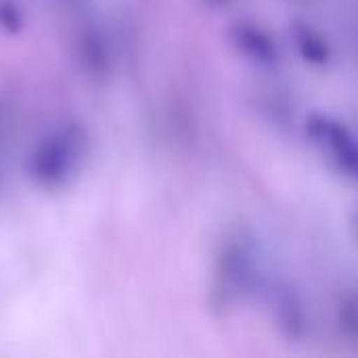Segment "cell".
Segmentation results:
<instances>
[{"mask_svg":"<svg viewBox=\"0 0 358 358\" xmlns=\"http://www.w3.org/2000/svg\"><path fill=\"white\" fill-rule=\"evenodd\" d=\"M256 250L245 235H235L227 239L220 250L218 266H216V283L218 294L224 300H235L252 289L258 279V260Z\"/></svg>","mask_w":358,"mask_h":358,"instance_id":"3957f363","label":"cell"},{"mask_svg":"<svg viewBox=\"0 0 358 358\" xmlns=\"http://www.w3.org/2000/svg\"><path fill=\"white\" fill-rule=\"evenodd\" d=\"M216 2H222V0H216Z\"/></svg>","mask_w":358,"mask_h":358,"instance_id":"9c48e42d","label":"cell"},{"mask_svg":"<svg viewBox=\"0 0 358 358\" xmlns=\"http://www.w3.org/2000/svg\"><path fill=\"white\" fill-rule=\"evenodd\" d=\"M340 321L348 336L358 342V296H350L340 306Z\"/></svg>","mask_w":358,"mask_h":358,"instance_id":"52a82bcc","label":"cell"},{"mask_svg":"<svg viewBox=\"0 0 358 358\" xmlns=\"http://www.w3.org/2000/svg\"><path fill=\"white\" fill-rule=\"evenodd\" d=\"M313 147L340 174L358 180V134L340 117L331 113H310L304 124Z\"/></svg>","mask_w":358,"mask_h":358,"instance_id":"7a4b0ae2","label":"cell"},{"mask_svg":"<svg viewBox=\"0 0 358 358\" xmlns=\"http://www.w3.org/2000/svg\"><path fill=\"white\" fill-rule=\"evenodd\" d=\"M88 151V138L78 124L52 128L29 153L27 174L42 189L65 187L82 168Z\"/></svg>","mask_w":358,"mask_h":358,"instance_id":"6da1fadb","label":"cell"},{"mask_svg":"<svg viewBox=\"0 0 358 358\" xmlns=\"http://www.w3.org/2000/svg\"><path fill=\"white\" fill-rule=\"evenodd\" d=\"M279 310H281V325L289 331H296L304 325V319H302V308L298 304V300H294L289 294L283 296L279 302H277Z\"/></svg>","mask_w":358,"mask_h":358,"instance_id":"8992f818","label":"cell"},{"mask_svg":"<svg viewBox=\"0 0 358 358\" xmlns=\"http://www.w3.org/2000/svg\"><path fill=\"white\" fill-rule=\"evenodd\" d=\"M292 42L298 55L302 57V61L308 65L321 67V65H327L331 59V48H329L327 38L308 23H296L292 27Z\"/></svg>","mask_w":358,"mask_h":358,"instance_id":"5b68a950","label":"cell"},{"mask_svg":"<svg viewBox=\"0 0 358 358\" xmlns=\"http://www.w3.org/2000/svg\"><path fill=\"white\" fill-rule=\"evenodd\" d=\"M233 48L250 63L258 67H275L279 63V46L275 38L254 21H237L229 29Z\"/></svg>","mask_w":358,"mask_h":358,"instance_id":"277c9868","label":"cell"},{"mask_svg":"<svg viewBox=\"0 0 358 358\" xmlns=\"http://www.w3.org/2000/svg\"><path fill=\"white\" fill-rule=\"evenodd\" d=\"M355 231H357V235H358V212L355 214Z\"/></svg>","mask_w":358,"mask_h":358,"instance_id":"ba28073f","label":"cell"}]
</instances>
